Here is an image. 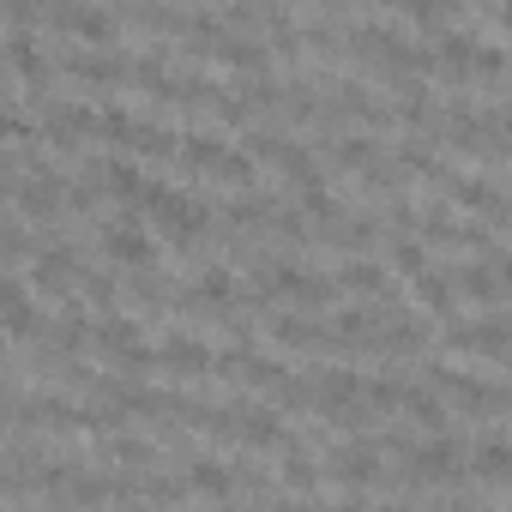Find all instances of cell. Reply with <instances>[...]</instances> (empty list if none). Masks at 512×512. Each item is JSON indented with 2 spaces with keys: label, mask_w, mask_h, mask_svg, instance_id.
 Masks as SVG:
<instances>
[{
  "label": "cell",
  "mask_w": 512,
  "mask_h": 512,
  "mask_svg": "<svg viewBox=\"0 0 512 512\" xmlns=\"http://www.w3.org/2000/svg\"><path fill=\"white\" fill-rule=\"evenodd\" d=\"M169 241H193V235H205V205L199 199H187V193H175V187H163L157 199H151V211H145Z\"/></svg>",
  "instance_id": "cell-1"
},
{
  "label": "cell",
  "mask_w": 512,
  "mask_h": 512,
  "mask_svg": "<svg viewBox=\"0 0 512 512\" xmlns=\"http://www.w3.org/2000/svg\"><path fill=\"white\" fill-rule=\"evenodd\" d=\"M314 410L320 416H344V422H362V410H368V386L356 380V374H320V386H314Z\"/></svg>",
  "instance_id": "cell-2"
},
{
  "label": "cell",
  "mask_w": 512,
  "mask_h": 512,
  "mask_svg": "<svg viewBox=\"0 0 512 512\" xmlns=\"http://www.w3.org/2000/svg\"><path fill=\"white\" fill-rule=\"evenodd\" d=\"M103 260H109V266H127V272H145V266L157 260L145 223H109V229H103Z\"/></svg>",
  "instance_id": "cell-3"
},
{
  "label": "cell",
  "mask_w": 512,
  "mask_h": 512,
  "mask_svg": "<svg viewBox=\"0 0 512 512\" xmlns=\"http://www.w3.org/2000/svg\"><path fill=\"white\" fill-rule=\"evenodd\" d=\"M103 187H109L121 205H133V211H151V199L163 193V181H151V175H145L133 157H115V163L103 169Z\"/></svg>",
  "instance_id": "cell-4"
},
{
  "label": "cell",
  "mask_w": 512,
  "mask_h": 512,
  "mask_svg": "<svg viewBox=\"0 0 512 512\" xmlns=\"http://www.w3.org/2000/svg\"><path fill=\"white\" fill-rule=\"evenodd\" d=\"M97 344H103L115 362H127V368H151V362H157V350H151V344L139 338V326H133V320H121V314H109V320H103Z\"/></svg>",
  "instance_id": "cell-5"
},
{
  "label": "cell",
  "mask_w": 512,
  "mask_h": 512,
  "mask_svg": "<svg viewBox=\"0 0 512 512\" xmlns=\"http://www.w3.org/2000/svg\"><path fill=\"white\" fill-rule=\"evenodd\" d=\"M157 362L175 368V374H211V350H205L199 338H187V332H169V338L157 344Z\"/></svg>",
  "instance_id": "cell-6"
},
{
  "label": "cell",
  "mask_w": 512,
  "mask_h": 512,
  "mask_svg": "<svg viewBox=\"0 0 512 512\" xmlns=\"http://www.w3.org/2000/svg\"><path fill=\"white\" fill-rule=\"evenodd\" d=\"M410 470H416L422 482H452V476H458V446H452V440H422V446L410 452Z\"/></svg>",
  "instance_id": "cell-7"
},
{
  "label": "cell",
  "mask_w": 512,
  "mask_h": 512,
  "mask_svg": "<svg viewBox=\"0 0 512 512\" xmlns=\"http://www.w3.org/2000/svg\"><path fill=\"white\" fill-rule=\"evenodd\" d=\"M55 19H61V31H73L79 43H109V37H115V19L97 13V7H55Z\"/></svg>",
  "instance_id": "cell-8"
},
{
  "label": "cell",
  "mask_w": 512,
  "mask_h": 512,
  "mask_svg": "<svg viewBox=\"0 0 512 512\" xmlns=\"http://www.w3.org/2000/svg\"><path fill=\"white\" fill-rule=\"evenodd\" d=\"M37 332V308H31V290L19 284V278H7V338H31Z\"/></svg>",
  "instance_id": "cell-9"
},
{
  "label": "cell",
  "mask_w": 512,
  "mask_h": 512,
  "mask_svg": "<svg viewBox=\"0 0 512 512\" xmlns=\"http://www.w3.org/2000/svg\"><path fill=\"white\" fill-rule=\"evenodd\" d=\"M31 278H37V290H67V284H73V253H67V247H43Z\"/></svg>",
  "instance_id": "cell-10"
},
{
  "label": "cell",
  "mask_w": 512,
  "mask_h": 512,
  "mask_svg": "<svg viewBox=\"0 0 512 512\" xmlns=\"http://www.w3.org/2000/svg\"><path fill=\"white\" fill-rule=\"evenodd\" d=\"M470 470H476L482 482H506V476H512V440H482Z\"/></svg>",
  "instance_id": "cell-11"
},
{
  "label": "cell",
  "mask_w": 512,
  "mask_h": 512,
  "mask_svg": "<svg viewBox=\"0 0 512 512\" xmlns=\"http://www.w3.org/2000/svg\"><path fill=\"white\" fill-rule=\"evenodd\" d=\"M175 157H181L187 169H223V157H229V151H223L217 139H181V151H175Z\"/></svg>",
  "instance_id": "cell-12"
},
{
  "label": "cell",
  "mask_w": 512,
  "mask_h": 512,
  "mask_svg": "<svg viewBox=\"0 0 512 512\" xmlns=\"http://www.w3.org/2000/svg\"><path fill=\"white\" fill-rule=\"evenodd\" d=\"M199 296H205L211 308H229V302H235V278H229L223 266H211V272L199 278Z\"/></svg>",
  "instance_id": "cell-13"
},
{
  "label": "cell",
  "mask_w": 512,
  "mask_h": 512,
  "mask_svg": "<svg viewBox=\"0 0 512 512\" xmlns=\"http://www.w3.org/2000/svg\"><path fill=\"white\" fill-rule=\"evenodd\" d=\"M193 494H205V500H229V494H235V482H229L217 464H199V470H193Z\"/></svg>",
  "instance_id": "cell-14"
},
{
  "label": "cell",
  "mask_w": 512,
  "mask_h": 512,
  "mask_svg": "<svg viewBox=\"0 0 512 512\" xmlns=\"http://www.w3.org/2000/svg\"><path fill=\"white\" fill-rule=\"evenodd\" d=\"M410 13H416L422 25H434V31H446V25L458 19V0H410Z\"/></svg>",
  "instance_id": "cell-15"
},
{
  "label": "cell",
  "mask_w": 512,
  "mask_h": 512,
  "mask_svg": "<svg viewBox=\"0 0 512 512\" xmlns=\"http://www.w3.org/2000/svg\"><path fill=\"white\" fill-rule=\"evenodd\" d=\"M73 73L85 85H115V61L109 55H73Z\"/></svg>",
  "instance_id": "cell-16"
},
{
  "label": "cell",
  "mask_w": 512,
  "mask_h": 512,
  "mask_svg": "<svg viewBox=\"0 0 512 512\" xmlns=\"http://www.w3.org/2000/svg\"><path fill=\"white\" fill-rule=\"evenodd\" d=\"M458 290H464V296H476V302H494V296H500V278H488V266H464Z\"/></svg>",
  "instance_id": "cell-17"
},
{
  "label": "cell",
  "mask_w": 512,
  "mask_h": 512,
  "mask_svg": "<svg viewBox=\"0 0 512 512\" xmlns=\"http://www.w3.org/2000/svg\"><path fill=\"white\" fill-rule=\"evenodd\" d=\"M452 392H458V398H464L470 410H500V404H506V398H500L494 386H476V380H464V374L452 380Z\"/></svg>",
  "instance_id": "cell-18"
},
{
  "label": "cell",
  "mask_w": 512,
  "mask_h": 512,
  "mask_svg": "<svg viewBox=\"0 0 512 512\" xmlns=\"http://www.w3.org/2000/svg\"><path fill=\"white\" fill-rule=\"evenodd\" d=\"M428 272H434V266L416 272V302H428V308H452V290H446L440 278H428Z\"/></svg>",
  "instance_id": "cell-19"
},
{
  "label": "cell",
  "mask_w": 512,
  "mask_h": 512,
  "mask_svg": "<svg viewBox=\"0 0 512 512\" xmlns=\"http://www.w3.org/2000/svg\"><path fill=\"white\" fill-rule=\"evenodd\" d=\"M338 476H350V482H368V476H374V452H368V446H350V452L338 458Z\"/></svg>",
  "instance_id": "cell-20"
},
{
  "label": "cell",
  "mask_w": 512,
  "mask_h": 512,
  "mask_svg": "<svg viewBox=\"0 0 512 512\" xmlns=\"http://www.w3.org/2000/svg\"><path fill=\"white\" fill-rule=\"evenodd\" d=\"M344 284H350L356 296H374V290H380V272H374L368 260H356V266H344Z\"/></svg>",
  "instance_id": "cell-21"
},
{
  "label": "cell",
  "mask_w": 512,
  "mask_h": 512,
  "mask_svg": "<svg viewBox=\"0 0 512 512\" xmlns=\"http://www.w3.org/2000/svg\"><path fill=\"white\" fill-rule=\"evenodd\" d=\"M500 25H506V31H512V0H500Z\"/></svg>",
  "instance_id": "cell-22"
},
{
  "label": "cell",
  "mask_w": 512,
  "mask_h": 512,
  "mask_svg": "<svg viewBox=\"0 0 512 512\" xmlns=\"http://www.w3.org/2000/svg\"><path fill=\"white\" fill-rule=\"evenodd\" d=\"M374 7H410V0H374Z\"/></svg>",
  "instance_id": "cell-23"
},
{
  "label": "cell",
  "mask_w": 512,
  "mask_h": 512,
  "mask_svg": "<svg viewBox=\"0 0 512 512\" xmlns=\"http://www.w3.org/2000/svg\"><path fill=\"white\" fill-rule=\"evenodd\" d=\"M506 482H512V476H506Z\"/></svg>",
  "instance_id": "cell-24"
}]
</instances>
